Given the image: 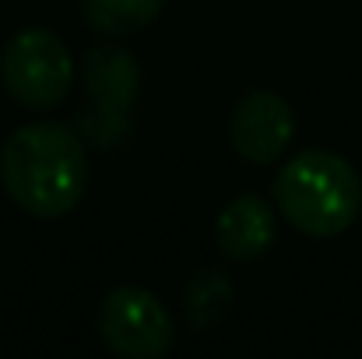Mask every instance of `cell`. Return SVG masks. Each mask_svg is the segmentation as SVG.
I'll use <instances>...</instances> for the list:
<instances>
[{
    "instance_id": "cell-1",
    "label": "cell",
    "mask_w": 362,
    "mask_h": 359,
    "mask_svg": "<svg viewBox=\"0 0 362 359\" xmlns=\"http://www.w3.org/2000/svg\"><path fill=\"white\" fill-rule=\"evenodd\" d=\"M0 183L32 219H64L88 190V152L67 123L35 120L0 148Z\"/></svg>"
},
{
    "instance_id": "cell-2",
    "label": "cell",
    "mask_w": 362,
    "mask_h": 359,
    "mask_svg": "<svg viewBox=\"0 0 362 359\" xmlns=\"http://www.w3.org/2000/svg\"><path fill=\"white\" fill-rule=\"evenodd\" d=\"M271 201L296 233L331 239L356 226L362 212V180L338 152L310 148L292 155L274 173Z\"/></svg>"
},
{
    "instance_id": "cell-3",
    "label": "cell",
    "mask_w": 362,
    "mask_h": 359,
    "mask_svg": "<svg viewBox=\"0 0 362 359\" xmlns=\"http://www.w3.org/2000/svg\"><path fill=\"white\" fill-rule=\"evenodd\" d=\"M0 81L18 106L49 113L71 96L74 57L53 28H21L0 53Z\"/></svg>"
},
{
    "instance_id": "cell-4",
    "label": "cell",
    "mask_w": 362,
    "mask_h": 359,
    "mask_svg": "<svg viewBox=\"0 0 362 359\" xmlns=\"http://www.w3.org/2000/svg\"><path fill=\"white\" fill-rule=\"evenodd\" d=\"M95 328L103 346L120 359H162L176 346L165 303L144 285L110 289L99 303Z\"/></svg>"
},
{
    "instance_id": "cell-5",
    "label": "cell",
    "mask_w": 362,
    "mask_h": 359,
    "mask_svg": "<svg viewBox=\"0 0 362 359\" xmlns=\"http://www.w3.org/2000/svg\"><path fill=\"white\" fill-rule=\"evenodd\" d=\"M296 137L292 106L267 89L246 92L229 113V144L250 166H271Z\"/></svg>"
},
{
    "instance_id": "cell-6",
    "label": "cell",
    "mask_w": 362,
    "mask_h": 359,
    "mask_svg": "<svg viewBox=\"0 0 362 359\" xmlns=\"http://www.w3.org/2000/svg\"><path fill=\"white\" fill-rule=\"evenodd\" d=\"M278 239V215L267 198L246 190L236 194L215 222V243L229 261H257L264 257Z\"/></svg>"
},
{
    "instance_id": "cell-7",
    "label": "cell",
    "mask_w": 362,
    "mask_h": 359,
    "mask_svg": "<svg viewBox=\"0 0 362 359\" xmlns=\"http://www.w3.org/2000/svg\"><path fill=\"white\" fill-rule=\"evenodd\" d=\"M85 92L103 117H123L141 96V64L123 46H95L81 64Z\"/></svg>"
},
{
    "instance_id": "cell-8",
    "label": "cell",
    "mask_w": 362,
    "mask_h": 359,
    "mask_svg": "<svg viewBox=\"0 0 362 359\" xmlns=\"http://www.w3.org/2000/svg\"><path fill=\"white\" fill-rule=\"evenodd\" d=\"M180 303H183V321H187V328L201 335V331L218 328V324L229 317V310H233V303H236V285H233V278H229L222 268H215V264H211V268H197V271L187 278Z\"/></svg>"
},
{
    "instance_id": "cell-9",
    "label": "cell",
    "mask_w": 362,
    "mask_h": 359,
    "mask_svg": "<svg viewBox=\"0 0 362 359\" xmlns=\"http://www.w3.org/2000/svg\"><path fill=\"white\" fill-rule=\"evenodd\" d=\"M165 0H81L85 25L99 35H134L158 21Z\"/></svg>"
}]
</instances>
